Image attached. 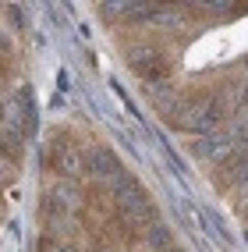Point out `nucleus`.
I'll return each instance as SVG.
<instances>
[{"instance_id":"obj_1","label":"nucleus","mask_w":248,"mask_h":252,"mask_svg":"<svg viewBox=\"0 0 248 252\" xmlns=\"http://www.w3.org/2000/svg\"><path fill=\"white\" fill-rule=\"evenodd\" d=\"M223 114H227V107H223L220 96H192V99H181L167 117L174 121V128L198 131V139H202L209 131L223 128Z\"/></svg>"},{"instance_id":"obj_2","label":"nucleus","mask_w":248,"mask_h":252,"mask_svg":"<svg viewBox=\"0 0 248 252\" xmlns=\"http://www.w3.org/2000/svg\"><path fill=\"white\" fill-rule=\"evenodd\" d=\"M131 68H135L142 78H149V82H163L170 75V61L163 57V50H156V46H135L131 50Z\"/></svg>"},{"instance_id":"obj_3","label":"nucleus","mask_w":248,"mask_h":252,"mask_svg":"<svg viewBox=\"0 0 248 252\" xmlns=\"http://www.w3.org/2000/svg\"><path fill=\"white\" fill-rule=\"evenodd\" d=\"M85 171L96 178V181H107L110 189L117 185L121 178H124V171H121V160L110 153V149H103V146H96V149H89V157H85Z\"/></svg>"},{"instance_id":"obj_4","label":"nucleus","mask_w":248,"mask_h":252,"mask_svg":"<svg viewBox=\"0 0 248 252\" xmlns=\"http://www.w3.org/2000/svg\"><path fill=\"white\" fill-rule=\"evenodd\" d=\"M220 185H223V189H227V185H241V189H248V153L230 157L220 167Z\"/></svg>"},{"instance_id":"obj_5","label":"nucleus","mask_w":248,"mask_h":252,"mask_svg":"<svg viewBox=\"0 0 248 252\" xmlns=\"http://www.w3.org/2000/svg\"><path fill=\"white\" fill-rule=\"evenodd\" d=\"M241 210L248 213V189H241Z\"/></svg>"}]
</instances>
